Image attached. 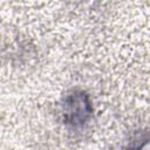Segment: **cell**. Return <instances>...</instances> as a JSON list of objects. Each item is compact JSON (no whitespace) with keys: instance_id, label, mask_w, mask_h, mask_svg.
I'll use <instances>...</instances> for the list:
<instances>
[{"instance_id":"obj_1","label":"cell","mask_w":150,"mask_h":150,"mask_svg":"<svg viewBox=\"0 0 150 150\" xmlns=\"http://www.w3.org/2000/svg\"><path fill=\"white\" fill-rule=\"evenodd\" d=\"M75 95L68 96L64 103L66 120L73 124L83 123L90 115V105L83 93H74Z\"/></svg>"}]
</instances>
